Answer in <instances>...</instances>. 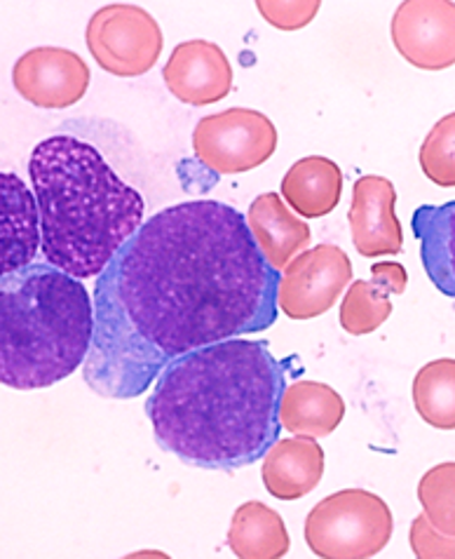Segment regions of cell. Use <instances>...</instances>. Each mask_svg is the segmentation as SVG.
Here are the masks:
<instances>
[{
  "label": "cell",
  "mask_w": 455,
  "mask_h": 559,
  "mask_svg": "<svg viewBox=\"0 0 455 559\" xmlns=\"http://www.w3.org/2000/svg\"><path fill=\"white\" fill-rule=\"evenodd\" d=\"M345 416V400L332 385L320 381H296L285 388L279 402V424L291 435L326 438Z\"/></svg>",
  "instance_id": "19"
},
{
  "label": "cell",
  "mask_w": 455,
  "mask_h": 559,
  "mask_svg": "<svg viewBox=\"0 0 455 559\" xmlns=\"http://www.w3.org/2000/svg\"><path fill=\"white\" fill-rule=\"evenodd\" d=\"M85 40L94 61L118 78L148 73L165 48L160 24L144 8L130 3H113L94 12Z\"/></svg>",
  "instance_id": "6"
},
{
  "label": "cell",
  "mask_w": 455,
  "mask_h": 559,
  "mask_svg": "<svg viewBox=\"0 0 455 559\" xmlns=\"http://www.w3.org/2000/svg\"><path fill=\"white\" fill-rule=\"evenodd\" d=\"M343 195V173L340 167L324 158V155H308L289 167L282 179V198L287 205L306 216V219H320L332 214Z\"/></svg>",
  "instance_id": "18"
},
{
  "label": "cell",
  "mask_w": 455,
  "mask_h": 559,
  "mask_svg": "<svg viewBox=\"0 0 455 559\" xmlns=\"http://www.w3.org/2000/svg\"><path fill=\"white\" fill-rule=\"evenodd\" d=\"M28 177L40 210L45 263L77 280L101 275L144 226V198L83 139H45L31 153Z\"/></svg>",
  "instance_id": "3"
},
{
  "label": "cell",
  "mask_w": 455,
  "mask_h": 559,
  "mask_svg": "<svg viewBox=\"0 0 455 559\" xmlns=\"http://www.w3.org/2000/svg\"><path fill=\"white\" fill-rule=\"evenodd\" d=\"M418 163L422 175L442 189H455V111L444 116L426 136Z\"/></svg>",
  "instance_id": "23"
},
{
  "label": "cell",
  "mask_w": 455,
  "mask_h": 559,
  "mask_svg": "<svg viewBox=\"0 0 455 559\" xmlns=\"http://www.w3.org/2000/svg\"><path fill=\"white\" fill-rule=\"evenodd\" d=\"M167 90L179 102L209 106L232 90V67L226 52L212 40H185L177 45L163 69Z\"/></svg>",
  "instance_id": "11"
},
{
  "label": "cell",
  "mask_w": 455,
  "mask_h": 559,
  "mask_svg": "<svg viewBox=\"0 0 455 559\" xmlns=\"http://www.w3.org/2000/svg\"><path fill=\"white\" fill-rule=\"evenodd\" d=\"M352 283V261L338 245H318L298 254L279 275L277 306L291 320H312L334 308Z\"/></svg>",
  "instance_id": "8"
},
{
  "label": "cell",
  "mask_w": 455,
  "mask_h": 559,
  "mask_svg": "<svg viewBox=\"0 0 455 559\" xmlns=\"http://www.w3.org/2000/svg\"><path fill=\"white\" fill-rule=\"evenodd\" d=\"M277 287L279 271L238 210L188 200L153 214L94 285L87 385L139 397L179 357L273 328Z\"/></svg>",
  "instance_id": "1"
},
{
  "label": "cell",
  "mask_w": 455,
  "mask_h": 559,
  "mask_svg": "<svg viewBox=\"0 0 455 559\" xmlns=\"http://www.w3.org/2000/svg\"><path fill=\"white\" fill-rule=\"evenodd\" d=\"M414 405L426 424L455 430V360L428 362L414 379Z\"/></svg>",
  "instance_id": "21"
},
{
  "label": "cell",
  "mask_w": 455,
  "mask_h": 559,
  "mask_svg": "<svg viewBox=\"0 0 455 559\" xmlns=\"http://www.w3.org/2000/svg\"><path fill=\"white\" fill-rule=\"evenodd\" d=\"M89 67L67 48H34L17 59L12 85L28 104L45 111H61L85 97Z\"/></svg>",
  "instance_id": "10"
},
{
  "label": "cell",
  "mask_w": 455,
  "mask_h": 559,
  "mask_svg": "<svg viewBox=\"0 0 455 559\" xmlns=\"http://www.w3.org/2000/svg\"><path fill=\"white\" fill-rule=\"evenodd\" d=\"M94 304L83 285L50 263L0 280V381L38 391L69 379L92 350Z\"/></svg>",
  "instance_id": "4"
},
{
  "label": "cell",
  "mask_w": 455,
  "mask_h": 559,
  "mask_svg": "<svg viewBox=\"0 0 455 559\" xmlns=\"http://www.w3.org/2000/svg\"><path fill=\"white\" fill-rule=\"evenodd\" d=\"M392 43L420 71L455 67V3L451 0H406L392 17Z\"/></svg>",
  "instance_id": "9"
},
{
  "label": "cell",
  "mask_w": 455,
  "mask_h": 559,
  "mask_svg": "<svg viewBox=\"0 0 455 559\" xmlns=\"http://www.w3.org/2000/svg\"><path fill=\"white\" fill-rule=\"evenodd\" d=\"M395 183L379 175H367L352 186V205L348 224L355 250L367 257L399 254L404 250V233L395 214Z\"/></svg>",
  "instance_id": "12"
},
{
  "label": "cell",
  "mask_w": 455,
  "mask_h": 559,
  "mask_svg": "<svg viewBox=\"0 0 455 559\" xmlns=\"http://www.w3.org/2000/svg\"><path fill=\"white\" fill-rule=\"evenodd\" d=\"M277 128L254 108L205 116L193 132L195 158L214 175H244L273 158Z\"/></svg>",
  "instance_id": "7"
},
{
  "label": "cell",
  "mask_w": 455,
  "mask_h": 559,
  "mask_svg": "<svg viewBox=\"0 0 455 559\" xmlns=\"http://www.w3.org/2000/svg\"><path fill=\"white\" fill-rule=\"evenodd\" d=\"M287 360L268 341L228 338L165 367L146 402L155 442L205 471L256 463L279 440Z\"/></svg>",
  "instance_id": "2"
},
{
  "label": "cell",
  "mask_w": 455,
  "mask_h": 559,
  "mask_svg": "<svg viewBox=\"0 0 455 559\" xmlns=\"http://www.w3.org/2000/svg\"><path fill=\"white\" fill-rule=\"evenodd\" d=\"M418 501L434 530L455 536V463H439L418 483Z\"/></svg>",
  "instance_id": "22"
},
{
  "label": "cell",
  "mask_w": 455,
  "mask_h": 559,
  "mask_svg": "<svg viewBox=\"0 0 455 559\" xmlns=\"http://www.w3.org/2000/svg\"><path fill=\"white\" fill-rule=\"evenodd\" d=\"M420 245V261L430 283L455 299V200L444 205H420L411 219Z\"/></svg>",
  "instance_id": "17"
},
{
  "label": "cell",
  "mask_w": 455,
  "mask_h": 559,
  "mask_svg": "<svg viewBox=\"0 0 455 559\" xmlns=\"http://www.w3.org/2000/svg\"><path fill=\"white\" fill-rule=\"evenodd\" d=\"M0 222H3V252L0 271L3 275L22 271L34 263L38 247H43V226L36 193L12 173L0 175Z\"/></svg>",
  "instance_id": "13"
},
{
  "label": "cell",
  "mask_w": 455,
  "mask_h": 559,
  "mask_svg": "<svg viewBox=\"0 0 455 559\" xmlns=\"http://www.w3.org/2000/svg\"><path fill=\"white\" fill-rule=\"evenodd\" d=\"M228 546L240 559H279L289 552L291 538L279 512L261 501H249L235 510Z\"/></svg>",
  "instance_id": "20"
},
{
  "label": "cell",
  "mask_w": 455,
  "mask_h": 559,
  "mask_svg": "<svg viewBox=\"0 0 455 559\" xmlns=\"http://www.w3.org/2000/svg\"><path fill=\"white\" fill-rule=\"evenodd\" d=\"M392 510L379 493L343 489L308 512L306 543L324 559H367L392 538Z\"/></svg>",
  "instance_id": "5"
},
{
  "label": "cell",
  "mask_w": 455,
  "mask_h": 559,
  "mask_svg": "<svg viewBox=\"0 0 455 559\" xmlns=\"http://www.w3.org/2000/svg\"><path fill=\"white\" fill-rule=\"evenodd\" d=\"M324 449L315 438L294 435L277 440L263 456L261 477L271 496L279 501H298L318 489L324 475Z\"/></svg>",
  "instance_id": "14"
},
{
  "label": "cell",
  "mask_w": 455,
  "mask_h": 559,
  "mask_svg": "<svg viewBox=\"0 0 455 559\" xmlns=\"http://www.w3.org/2000/svg\"><path fill=\"white\" fill-rule=\"evenodd\" d=\"M409 285V273L397 261H379L371 280H355L340 304V328L350 336L375 332L392 316V299Z\"/></svg>",
  "instance_id": "15"
},
{
  "label": "cell",
  "mask_w": 455,
  "mask_h": 559,
  "mask_svg": "<svg viewBox=\"0 0 455 559\" xmlns=\"http://www.w3.org/2000/svg\"><path fill=\"white\" fill-rule=\"evenodd\" d=\"M247 224L265 261L275 271L287 269L312 238L310 226L294 216L277 193L259 195L249 207Z\"/></svg>",
  "instance_id": "16"
},
{
  "label": "cell",
  "mask_w": 455,
  "mask_h": 559,
  "mask_svg": "<svg viewBox=\"0 0 455 559\" xmlns=\"http://www.w3.org/2000/svg\"><path fill=\"white\" fill-rule=\"evenodd\" d=\"M411 550L420 559H455V536L434 530L426 512L411 522Z\"/></svg>",
  "instance_id": "25"
},
{
  "label": "cell",
  "mask_w": 455,
  "mask_h": 559,
  "mask_svg": "<svg viewBox=\"0 0 455 559\" xmlns=\"http://www.w3.org/2000/svg\"><path fill=\"white\" fill-rule=\"evenodd\" d=\"M263 20L282 31H298L318 17L320 0H259Z\"/></svg>",
  "instance_id": "24"
}]
</instances>
